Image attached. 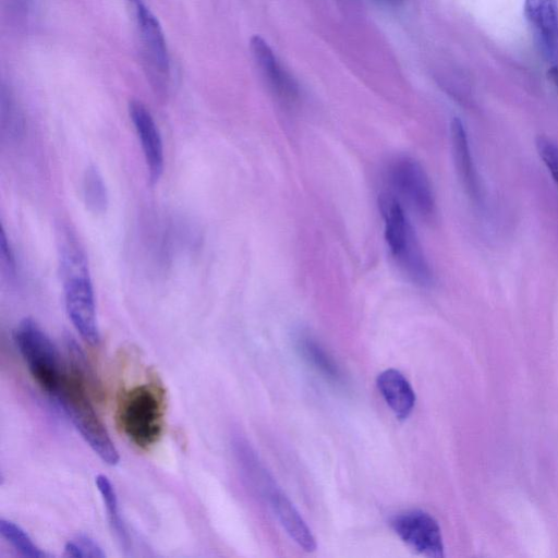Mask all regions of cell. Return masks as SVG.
I'll return each instance as SVG.
<instances>
[{"mask_svg": "<svg viewBox=\"0 0 558 558\" xmlns=\"http://www.w3.org/2000/svg\"><path fill=\"white\" fill-rule=\"evenodd\" d=\"M153 375L148 373L144 379L123 387L118 392L114 412L120 433L146 451L160 441L166 427L167 392L161 380Z\"/></svg>", "mask_w": 558, "mask_h": 558, "instance_id": "6da1fadb", "label": "cell"}, {"mask_svg": "<svg viewBox=\"0 0 558 558\" xmlns=\"http://www.w3.org/2000/svg\"><path fill=\"white\" fill-rule=\"evenodd\" d=\"M58 242L66 314L80 336L94 344L99 340V328L86 255L75 234L68 227L60 229Z\"/></svg>", "mask_w": 558, "mask_h": 558, "instance_id": "7a4b0ae2", "label": "cell"}, {"mask_svg": "<svg viewBox=\"0 0 558 558\" xmlns=\"http://www.w3.org/2000/svg\"><path fill=\"white\" fill-rule=\"evenodd\" d=\"M13 339L34 381L52 398L68 374L70 359L65 360L50 338L29 318L16 326Z\"/></svg>", "mask_w": 558, "mask_h": 558, "instance_id": "3957f363", "label": "cell"}, {"mask_svg": "<svg viewBox=\"0 0 558 558\" xmlns=\"http://www.w3.org/2000/svg\"><path fill=\"white\" fill-rule=\"evenodd\" d=\"M385 239L389 251L407 276L416 284L429 286L433 275L401 202L391 194L380 197Z\"/></svg>", "mask_w": 558, "mask_h": 558, "instance_id": "277c9868", "label": "cell"}, {"mask_svg": "<svg viewBox=\"0 0 558 558\" xmlns=\"http://www.w3.org/2000/svg\"><path fill=\"white\" fill-rule=\"evenodd\" d=\"M125 1L147 81L157 97L166 98L170 88V57L160 24L143 0Z\"/></svg>", "mask_w": 558, "mask_h": 558, "instance_id": "5b68a950", "label": "cell"}, {"mask_svg": "<svg viewBox=\"0 0 558 558\" xmlns=\"http://www.w3.org/2000/svg\"><path fill=\"white\" fill-rule=\"evenodd\" d=\"M54 402L104 462L109 465H116L119 462V452L95 409L87 381H71L54 399Z\"/></svg>", "mask_w": 558, "mask_h": 558, "instance_id": "8992f818", "label": "cell"}, {"mask_svg": "<svg viewBox=\"0 0 558 558\" xmlns=\"http://www.w3.org/2000/svg\"><path fill=\"white\" fill-rule=\"evenodd\" d=\"M388 179L397 196L417 215L422 218L434 216L435 195L429 179L420 162L407 156L396 158L389 165Z\"/></svg>", "mask_w": 558, "mask_h": 558, "instance_id": "52a82bcc", "label": "cell"}, {"mask_svg": "<svg viewBox=\"0 0 558 558\" xmlns=\"http://www.w3.org/2000/svg\"><path fill=\"white\" fill-rule=\"evenodd\" d=\"M390 525L399 538L415 553L441 558L444 544L437 521L422 510H409L395 515Z\"/></svg>", "mask_w": 558, "mask_h": 558, "instance_id": "ba28073f", "label": "cell"}, {"mask_svg": "<svg viewBox=\"0 0 558 558\" xmlns=\"http://www.w3.org/2000/svg\"><path fill=\"white\" fill-rule=\"evenodd\" d=\"M523 12L542 57L558 68V0H524Z\"/></svg>", "mask_w": 558, "mask_h": 558, "instance_id": "9c48e42d", "label": "cell"}, {"mask_svg": "<svg viewBox=\"0 0 558 558\" xmlns=\"http://www.w3.org/2000/svg\"><path fill=\"white\" fill-rule=\"evenodd\" d=\"M129 114L138 137L149 181L157 183L165 168L161 133L150 111L140 100L130 101Z\"/></svg>", "mask_w": 558, "mask_h": 558, "instance_id": "30bf717a", "label": "cell"}, {"mask_svg": "<svg viewBox=\"0 0 558 558\" xmlns=\"http://www.w3.org/2000/svg\"><path fill=\"white\" fill-rule=\"evenodd\" d=\"M250 48L254 61L272 94L286 104L298 99V85L284 70L267 41L255 35L251 38Z\"/></svg>", "mask_w": 558, "mask_h": 558, "instance_id": "8fae6325", "label": "cell"}, {"mask_svg": "<svg viewBox=\"0 0 558 558\" xmlns=\"http://www.w3.org/2000/svg\"><path fill=\"white\" fill-rule=\"evenodd\" d=\"M450 136L454 166L461 184L469 197L478 202L481 198L478 175L465 128L459 118H453L450 123Z\"/></svg>", "mask_w": 558, "mask_h": 558, "instance_id": "7c38bea8", "label": "cell"}, {"mask_svg": "<svg viewBox=\"0 0 558 558\" xmlns=\"http://www.w3.org/2000/svg\"><path fill=\"white\" fill-rule=\"evenodd\" d=\"M270 507L289 536L305 551H314L316 542L312 531L289 498L276 488L268 490Z\"/></svg>", "mask_w": 558, "mask_h": 558, "instance_id": "4fadbf2b", "label": "cell"}, {"mask_svg": "<svg viewBox=\"0 0 558 558\" xmlns=\"http://www.w3.org/2000/svg\"><path fill=\"white\" fill-rule=\"evenodd\" d=\"M376 383L396 417L401 421L408 418L415 405V393L403 374L389 368L378 375Z\"/></svg>", "mask_w": 558, "mask_h": 558, "instance_id": "5bb4252c", "label": "cell"}, {"mask_svg": "<svg viewBox=\"0 0 558 558\" xmlns=\"http://www.w3.org/2000/svg\"><path fill=\"white\" fill-rule=\"evenodd\" d=\"M95 482L104 501L111 530L114 532L124 550H129L132 543L130 539V534L120 514L114 487L112 486L110 480L104 474H99Z\"/></svg>", "mask_w": 558, "mask_h": 558, "instance_id": "9a60e30c", "label": "cell"}, {"mask_svg": "<svg viewBox=\"0 0 558 558\" xmlns=\"http://www.w3.org/2000/svg\"><path fill=\"white\" fill-rule=\"evenodd\" d=\"M82 196L85 206L96 215L104 214L109 205V194L106 182L94 165L88 166L82 178Z\"/></svg>", "mask_w": 558, "mask_h": 558, "instance_id": "2e32d148", "label": "cell"}, {"mask_svg": "<svg viewBox=\"0 0 558 558\" xmlns=\"http://www.w3.org/2000/svg\"><path fill=\"white\" fill-rule=\"evenodd\" d=\"M299 349L304 359L322 374L326 379L332 383H341L342 376L338 365L324 348L313 338L304 336L299 340Z\"/></svg>", "mask_w": 558, "mask_h": 558, "instance_id": "e0dca14e", "label": "cell"}, {"mask_svg": "<svg viewBox=\"0 0 558 558\" xmlns=\"http://www.w3.org/2000/svg\"><path fill=\"white\" fill-rule=\"evenodd\" d=\"M0 533L4 539L25 557L44 558L49 556L32 541L25 531L10 520H0Z\"/></svg>", "mask_w": 558, "mask_h": 558, "instance_id": "ac0fdd59", "label": "cell"}, {"mask_svg": "<svg viewBox=\"0 0 558 558\" xmlns=\"http://www.w3.org/2000/svg\"><path fill=\"white\" fill-rule=\"evenodd\" d=\"M64 555L74 558H104L106 556L102 548L86 535H77L68 541L64 546Z\"/></svg>", "mask_w": 558, "mask_h": 558, "instance_id": "d6986e66", "label": "cell"}, {"mask_svg": "<svg viewBox=\"0 0 558 558\" xmlns=\"http://www.w3.org/2000/svg\"><path fill=\"white\" fill-rule=\"evenodd\" d=\"M536 148L543 163L558 187V144L549 137L538 136Z\"/></svg>", "mask_w": 558, "mask_h": 558, "instance_id": "ffe728a7", "label": "cell"}, {"mask_svg": "<svg viewBox=\"0 0 558 558\" xmlns=\"http://www.w3.org/2000/svg\"><path fill=\"white\" fill-rule=\"evenodd\" d=\"M1 260L9 279L16 277V259L4 230L1 232Z\"/></svg>", "mask_w": 558, "mask_h": 558, "instance_id": "44dd1931", "label": "cell"}, {"mask_svg": "<svg viewBox=\"0 0 558 558\" xmlns=\"http://www.w3.org/2000/svg\"><path fill=\"white\" fill-rule=\"evenodd\" d=\"M32 0H9V7L12 9L17 15L27 13Z\"/></svg>", "mask_w": 558, "mask_h": 558, "instance_id": "7402d4cb", "label": "cell"}, {"mask_svg": "<svg viewBox=\"0 0 558 558\" xmlns=\"http://www.w3.org/2000/svg\"><path fill=\"white\" fill-rule=\"evenodd\" d=\"M548 77L558 89V68H550L548 72Z\"/></svg>", "mask_w": 558, "mask_h": 558, "instance_id": "603a6c76", "label": "cell"}, {"mask_svg": "<svg viewBox=\"0 0 558 558\" xmlns=\"http://www.w3.org/2000/svg\"><path fill=\"white\" fill-rule=\"evenodd\" d=\"M388 1L397 2V1H399V0H388Z\"/></svg>", "mask_w": 558, "mask_h": 558, "instance_id": "cb8c5ba5", "label": "cell"}]
</instances>
